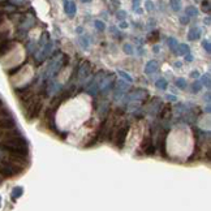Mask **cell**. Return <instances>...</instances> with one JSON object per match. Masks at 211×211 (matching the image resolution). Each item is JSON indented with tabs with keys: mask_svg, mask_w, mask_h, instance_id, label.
<instances>
[{
	"mask_svg": "<svg viewBox=\"0 0 211 211\" xmlns=\"http://www.w3.org/2000/svg\"><path fill=\"white\" fill-rule=\"evenodd\" d=\"M176 86H177V87H180V89H184V87L186 86V82L184 81L183 78H179L177 81H176Z\"/></svg>",
	"mask_w": 211,
	"mask_h": 211,
	"instance_id": "obj_15",
	"label": "cell"
},
{
	"mask_svg": "<svg viewBox=\"0 0 211 211\" xmlns=\"http://www.w3.org/2000/svg\"><path fill=\"white\" fill-rule=\"evenodd\" d=\"M123 51H124L127 55H132L133 52H134V50H133V46L129 44V43H125V44L123 46Z\"/></svg>",
	"mask_w": 211,
	"mask_h": 211,
	"instance_id": "obj_9",
	"label": "cell"
},
{
	"mask_svg": "<svg viewBox=\"0 0 211 211\" xmlns=\"http://www.w3.org/2000/svg\"><path fill=\"white\" fill-rule=\"evenodd\" d=\"M152 51H154V54H158V52H159V46H154V47H152Z\"/></svg>",
	"mask_w": 211,
	"mask_h": 211,
	"instance_id": "obj_24",
	"label": "cell"
},
{
	"mask_svg": "<svg viewBox=\"0 0 211 211\" xmlns=\"http://www.w3.org/2000/svg\"><path fill=\"white\" fill-rule=\"evenodd\" d=\"M91 72V64L89 61H84L78 68V80L81 82H84L87 77L90 76Z\"/></svg>",
	"mask_w": 211,
	"mask_h": 211,
	"instance_id": "obj_3",
	"label": "cell"
},
{
	"mask_svg": "<svg viewBox=\"0 0 211 211\" xmlns=\"http://www.w3.org/2000/svg\"><path fill=\"white\" fill-rule=\"evenodd\" d=\"M200 87H201V85L198 84V82H195V84L193 85V89H194V91H198V90H200Z\"/></svg>",
	"mask_w": 211,
	"mask_h": 211,
	"instance_id": "obj_21",
	"label": "cell"
},
{
	"mask_svg": "<svg viewBox=\"0 0 211 211\" xmlns=\"http://www.w3.org/2000/svg\"><path fill=\"white\" fill-rule=\"evenodd\" d=\"M64 9H65V13L69 17H73L74 14H76V4H74L73 1H65Z\"/></svg>",
	"mask_w": 211,
	"mask_h": 211,
	"instance_id": "obj_5",
	"label": "cell"
},
{
	"mask_svg": "<svg viewBox=\"0 0 211 211\" xmlns=\"http://www.w3.org/2000/svg\"><path fill=\"white\" fill-rule=\"evenodd\" d=\"M120 28H121V29H127V28H128V24L123 21V22H120Z\"/></svg>",
	"mask_w": 211,
	"mask_h": 211,
	"instance_id": "obj_22",
	"label": "cell"
},
{
	"mask_svg": "<svg viewBox=\"0 0 211 211\" xmlns=\"http://www.w3.org/2000/svg\"><path fill=\"white\" fill-rule=\"evenodd\" d=\"M180 21H181V24H186V22H188V18L183 16V17H181V18H180Z\"/></svg>",
	"mask_w": 211,
	"mask_h": 211,
	"instance_id": "obj_25",
	"label": "cell"
},
{
	"mask_svg": "<svg viewBox=\"0 0 211 211\" xmlns=\"http://www.w3.org/2000/svg\"><path fill=\"white\" fill-rule=\"evenodd\" d=\"M129 129H130V123L129 120L127 119H119L117 123H116V127L113 129V134H112V145L116 147V149L121 150L123 146H124L125 141H127V137H128V133H129Z\"/></svg>",
	"mask_w": 211,
	"mask_h": 211,
	"instance_id": "obj_1",
	"label": "cell"
},
{
	"mask_svg": "<svg viewBox=\"0 0 211 211\" xmlns=\"http://www.w3.org/2000/svg\"><path fill=\"white\" fill-rule=\"evenodd\" d=\"M155 86H156V89H159V90H166L167 87H168V82H167L166 78H159L155 82Z\"/></svg>",
	"mask_w": 211,
	"mask_h": 211,
	"instance_id": "obj_7",
	"label": "cell"
},
{
	"mask_svg": "<svg viewBox=\"0 0 211 211\" xmlns=\"http://www.w3.org/2000/svg\"><path fill=\"white\" fill-rule=\"evenodd\" d=\"M117 73H119V76H120L121 78H124L127 82H133V78L128 73H125V72H123V70H117Z\"/></svg>",
	"mask_w": 211,
	"mask_h": 211,
	"instance_id": "obj_10",
	"label": "cell"
},
{
	"mask_svg": "<svg viewBox=\"0 0 211 211\" xmlns=\"http://www.w3.org/2000/svg\"><path fill=\"white\" fill-rule=\"evenodd\" d=\"M190 76H191V77H198V73H195V72H193V73H191Z\"/></svg>",
	"mask_w": 211,
	"mask_h": 211,
	"instance_id": "obj_27",
	"label": "cell"
},
{
	"mask_svg": "<svg viewBox=\"0 0 211 211\" xmlns=\"http://www.w3.org/2000/svg\"><path fill=\"white\" fill-rule=\"evenodd\" d=\"M82 31H84V30H82V28H78V29H77V33H78V34L82 33Z\"/></svg>",
	"mask_w": 211,
	"mask_h": 211,
	"instance_id": "obj_28",
	"label": "cell"
},
{
	"mask_svg": "<svg viewBox=\"0 0 211 211\" xmlns=\"http://www.w3.org/2000/svg\"><path fill=\"white\" fill-rule=\"evenodd\" d=\"M171 5H172V8H173V11H179V9H180V3H179L177 0H172Z\"/></svg>",
	"mask_w": 211,
	"mask_h": 211,
	"instance_id": "obj_16",
	"label": "cell"
},
{
	"mask_svg": "<svg viewBox=\"0 0 211 211\" xmlns=\"http://www.w3.org/2000/svg\"><path fill=\"white\" fill-rule=\"evenodd\" d=\"M22 194H24V188L22 186H16V188H13V190L11 191V200L13 201V202H16V201L18 200Z\"/></svg>",
	"mask_w": 211,
	"mask_h": 211,
	"instance_id": "obj_6",
	"label": "cell"
},
{
	"mask_svg": "<svg viewBox=\"0 0 211 211\" xmlns=\"http://www.w3.org/2000/svg\"><path fill=\"white\" fill-rule=\"evenodd\" d=\"M159 31H154V33H151L150 34V37H149V40L150 42H155V40H158L159 39Z\"/></svg>",
	"mask_w": 211,
	"mask_h": 211,
	"instance_id": "obj_14",
	"label": "cell"
},
{
	"mask_svg": "<svg viewBox=\"0 0 211 211\" xmlns=\"http://www.w3.org/2000/svg\"><path fill=\"white\" fill-rule=\"evenodd\" d=\"M158 69H159V65H158V63L155 61V60H151V61H149L146 64V67H145V73H146V74L156 73Z\"/></svg>",
	"mask_w": 211,
	"mask_h": 211,
	"instance_id": "obj_4",
	"label": "cell"
},
{
	"mask_svg": "<svg viewBox=\"0 0 211 211\" xmlns=\"http://www.w3.org/2000/svg\"><path fill=\"white\" fill-rule=\"evenodd\" d=\"M186 13H188V14H197V9L191 8V7H190V8L186 9Z\"/></svg>",
	"mask_w": 211,
	"mask_h": 211,
	"instance_id": "obj_18",
	"label": "cell"
},
{
	"mask_svg": "<svg viewBox=\"0 0 211 211\" xmlns=\"http://www.w3.org/2000/svg\"><path fill=\"white\" fill-rule=\"evenodd\" d=\"M203 47H205L208 52H211V44H210V43H203Z\"/></svg>",
	"mask_w": 211,
	"mask_h": 211,
	"instance_id": "obj_20",
	"label": "cell"
},
{
	"mask_svg": "<svg viewBox=\"0 0 211 211\" xmlns=\"http://www.w3.org/2000/svg\"><path fill=\"white\" fill-rule=\"evenodd\" d=\"M146 8H147V11H151V9L154 8V5H152L151 1H146Z\"/></svg>",
	"mask_w": 211,
	"mask_h": 211,
	"instance_id": "obj_19",
	"label": "cell"
},
{
	"mask_svg": "<svg viewBox=\"0 0 211 211\" xmlns=\"http://www.w3.org/2000/svg\"><path fill=\"white\" fill-rule=\"evenodd\" d=\"M167 99H169L171 102H175V100H176V96H175V95H167Z\"/></svg>",
	"mask_w": 211,
	"mask_h": 211,
	"instance_id": "obj_23",
	"label": "cell"
},
{
	"mask_svg": "<svg viewBox=\"0 0 211 211\" xmlns=\"http://www.w3.org/2000/svg\"><path fill=\"white\" fill-rule=\"evenodd\" d=\"M82 1H84V3H87V1H90V0H82Z\"/></svg>",
	"mask_w": 211,
	"mask_h": 211,
	"instance_id": "obj_29",
	"label": "cell"
},
{
	"mask_svg": "<svg viewBox=\"0 0 211 211\" xmlns=\"http://www.w3.org/2000/svg\"><path fill=\"white\" fill-rule=\"evenodd\" d=\"M94 25H95V28L98 29V30H100V31H103L104 29H106V25H104V22H103V21H100V20H96L95 22H94Z\"/></svg>",
	"mask_w": 211,
	"mask_h": 211,
	"instance_id": "obj_13",
	"label": "cell"
},
{
	"mask_svg": "<svg viewBox=\"0 0 211 211\" xmlns=\"http://www.w3.org/2000/svg\"><path fill=\"white\" fill-rule=\"evenodd\" d=\"M1 150H8L13 152H20L24 155H29V142L22 134L11 140L1 141Z\"/></svg>",
	"mask_w": 211,
	"mask_h": 211,
	"instance_id": "obj_2",
	"label": "cell"
},
{
	"mask_svg": "<svg viewBox=\"0 0 211 211\" xmlns=\"http://www.w3.org/2000/svg\"><path fill=\"white\" fill-rule=\"evenodd\" d=\"M78 42H80V44H81L82 47L85 48V50L89 47V39H87V37H80L78 38Z\"/></svg>",
	"mask_w": 211,
	"mask_h": 211,
	"instance_id": "obj_12",
	"label": "cell"
},
{
	"mask_svg": "<svg viewBox=\"0 0 211 211\" xmlns=\"http://www.w3.org/2000/svg\"><path fill=\"white\" fill-rule=\"evenodd\" d=\"M125 16H127V12H125V11H120V12H117V17L120 18V20H124Z\"/></svg>",
	"mask_w": 211,
	"mask_h": 211,
	"instance_id": "obj_17",
	"label": "cell"
},
{
	"mask_svg": "<svg viewBox=\"0 0 211 211\" xmlns=\"http://www.w3.org/2000/svg\"><path fill=\"white\" fill-rule=\"evenodd\" d=\"M168 46H169V48H171L172 51H175V52H179V51H177L179 43H177V40L175 39V38H169V39H168Z\"/></svg>",
	"mask_w": 211,
	"mask_h": 211,
	"instance_id": "obj_8",
	"label": "cell"
},
{
	"mask_svg": "<svg viewBox=\"0 0 211 211\" xmlns=\"http://www.w3.org/2000/svg\"><path fill=\"white\" fill-rule=\"evenodd\" d=\"M189 52L188 44H179V54L180 55H186Z\"/></svg>",
	"mask_w": 211,
	"mask_h": 211,
	"instance_id": "obj_11",
	"label": "cell"
},
{
	"mask_svg": "<svg viewBox=\"0 0 211 211\" xmlns=\"http://www.w3.org/2000/svg\"><path fill=\"white\" fill-rule=\"evenodd\" d=\"M185 59H186V60H188V61H191V60H193V57H191V56H190V55H188V54H186Z\"/></svg>",
	"mask_w": 211,
	"mask_h": 211,
	"instance_id": "obj_26",
	"label": "cell"
}]
</instances>
